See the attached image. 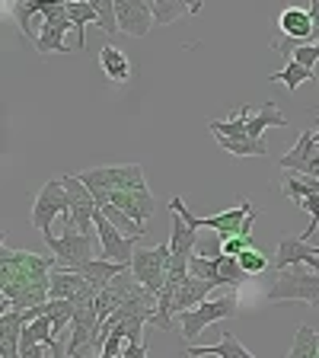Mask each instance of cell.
Instances as JSON below:
<instances>
[{"label": "cell", "instance_id": "cell-1", "mask_svg": "<svg viewBox=\"0 0 319 358\" xmlns=\"http://www.w3.org/2000/svg\"><path fill=\"white\" fill-rule=\"evenodd\" d=\"M170 208H172V215L182 217L192 231H201V227H205V231L221 234V240L253 237V224H255V217H259V211L253 208V201H249V199H243L237 208L221 211V215H211V217L192 215V208H186V201L179 199V195H172V199H170Z\"/></svg>", "mask_w": 319, "mask_h": 358}, {"label": "cell", "instance_id": "cell-2", "mask_svg": "<svg viewBox=\"0 0 319 358\" xmlns=\"http://www.w3.org/2000/svg\"><path fill=\"white\" fill-rule=\"evenodd\" d=\"M83 186L93 192L96 205H103L109 192H150L144 182L141 164H125V166H93V170L77 173Z\"/></svg>", "mask_w": 319, "mask_h": 358}, {"label": "cell", "instance_id": "cell-3", "mask_svg": "<svg viewBox=\"0 0 319 358\" xmlns=\"http://www.w3.org/2000/svg\"><path fill=\"white\" fill-rule=\"evenodd\" d=\"M239 313V301H237V291H227L221 298H208L205 304H198L195 310H186L179 313V327H182V336H186V343L192 345L211 323L217 320H233Z\"/></svg>", "mask_w": 319, "mask_h": 358}, {"label": "cell", "instance_id": "cell-4", "mask_svg": "<svg viewBox=\"0 0 319 358\" xmlns=\"http://www.w3.org/2000/svg\"><path fill=\"white\" fill-rule=\"evenodd\" d=\"M278 301H304L310 307H319V272L306 266L281 268L275 285L268 288V304H278Z\"/></svg>", "mask_w": 319, "mask_h": 358}, {"label": "cell", "instance_id": "cell-5", "mask_svg": "<svg viewBox=\"0 0 319 358\" xmlns=\"http://www.w3.org/2000/svg\"><path fill=\"white\" fill-rule=\"evenodd\" d=\"M170 240L160 246H150V250H138L131 259V275L144 285L147 291H154L156 298H160V291L166 285V266H170Z\"/></svg>", "mask_w": 319, "mask_h": 358}, {"label": "cell", "instance_id": "cell-6", "mask_svg": "<svg viewBox=\"0 0 319 358\" xmlns=\"http://www.w3.org/2000/svg\"><path fill=\"white\" fill-rule=\"evenodd\" d=\"M58 215H71V199H67L64 186H61V179H48L42 186V192L36 195V205H32V227L42 231L45 240H52V221Z\"/></svg>", "mask_w": 319, "mask_h": 358}, {"label": "cell", "instance_id": "cell-7", "mask_svg": "<svg viewBox=\"0 0 319 358\" xmlns=\"http://www.w3.org/2000/svg\"><path fill=\"white\" fill-rule=\"evenodd\" d=\"M67 29H74V22L67 16V3H42V32H38L36 52L48 55V52H61L67 55L71 45L64 42Z\"/></svg>", "mask_w": 319, "mask_h": 358}, {"label": "cell", "instance_id": "cell-8", "mask_svg": "<svg viewBox=\"0 0 319 358\" xmlns=\"http://www.w3.org/2000/svg\"><path fill=\"white\" fill-rule=\"evenodd\" d=\"M96 237H99V253H103V259H112V262H119V266L131 268V259H134V253H138L134 246L141 243V240L125 237L99 208H96Z\"/></svg>", "mask_w": 319, "mask_h": 358}, {"label": "cell", "instance_id": "cell-9", "mask_svg": "<svg viewBox=\"0 0 319 358\" xmlns=\"http://www.w3.org/2000/svg\"><path fill=\"white\" fill-rule=\"evenodd\" d=\"M96 240L99 237H83L74 227H64V237H52V240H45V243L52 246L54 259H58L54 268H64L83 259H96Z\"/></svg>", "mask_w": 319, "mask_h": 358}, {"label": "cell", "instance_id": "cell-10", "mask_svg": "<svg viewBox=\"0 0 319 358\" xmlns=\"http://www.w3.org/2000/svg\"><path fill=\"white\" fill-rule=\"evenodd\" d=\"M290 266H306L313 272H319V246H310L304 237H294V234H284L281 243H278V253L272 259V268L281 272Z\"/></svg>", "mask_w": 319, "mask_h": 358}, {"label": "cell", "instance_id": "cell-11", "mask_svg": "<svg viewBox=\"0 0 319 358\" xmlns=\"http://www.w3.org/2000/svg\"><path fill=\"white\" fill-rule=\"evenodd\" d=\"M48 298L52 301H71L74 307H83V304H93V301H96V291H93V285H89L87 278L74 275V272H64V268H54Z\"/></svg>", "mask_w": 319, "mask_h": 358}, {"label": "cell", "instance_id": "cell-12", "mask_svg": "<svg viewBox=\"0 0 319 358\" xmlns=\"http://www.w3.org/2000/svg\"><path fill=\"white\" fill-rule=\"evenodd\" d=\"M115 16H119V32L131 38H144L154 26L150 3H138V0H115Z\"/></svg>", "mask_w": 319, "mask_h": 358}, {"label": "cell", "instance_id": "cell-13", "mask_svg": "<svg viewBox=\"0 0 319 358\" xmlns=\"http://www.w3.org/2000/svg\"><path fill=\"white\" fill-rule=\"evenodd\" d=\"M103 205H115V208H121L131 221L144 224V227H147V221L156 215V199L150 192H109Z\"/></svg>", "mask_w": 319, "mask_h": 358}, {"label": "cell", "instance_id": "cell-14", "mask_svg": "<svg viewBox=\"0 0 319 358\" xmlns=\"http://www.w3.org/2000/svg\"><path fill=\"white\" fill-rule=\"evenodd\" d=\"M125 268L128 266H119V262H112V259H83V262H74V266H64V272H74V275L87 278V282L93 285V291L99 294V291H103L112 278H119Z\"/></svg>", "mask_w": 319, "mask_h": 358}, {"label": "cell", "instance_id": "cell-15", "mask_svg": "<svg viewBox=\"0 0 319 358\" xmlns=\"http://www.w3.org/2000/svg\"><path fill=\"white\" fill-rule=\"evenodd\" d=\"M214 291V285L211 282H201V278H195V275H188L186 282L179 285V291H176V304H172V313H186V310H195L198 304H205L208 301V294Z\"/></svg>", "mask_w": 319, "mask_h": 358}, {"label": "cell", "instance_id": "cell-16", "mask_svg": "<svg viewBox=\"0 0 319 358\" xmlns=\"http://www.w3.org/2000/svg\"><path fill=\"white\" fill-rule=\"evenodd\" d=\"M281 32L288 38H294V42L300 45H313V20H310V10L304 7H288L281 13Z\"/></svg>", "mask_w": 319, "mask_h": 358}, {"label": "cell", "instance_id": "cell-17", "mask_svg": "<svg viewBox=\"0 0 319 358\" xmlns=\"http://www.w3.org/2000/svg\"><path fill=\"white\" fill-rule=\"evenodd\" d=\"M205 355H214V358H255L233 333H223L221 343H214V345H188V358H205Z\"/></svg>", "mask_w": 319, "mask_h": 358}, {"label": "cell", "instance_id": "cell-18", "mask_svg": "<svg viewBox=\"0 0 319 358\" xmlns=\"http://www.w3.org/2000/svg\"><path fill=\"white\" fill-rule=\"evenodd\" d=\"M253 119L249 106H237L230 119H211L208 128L214 138H230V141H246V125Z\"/></svg>", "mask_w": 319, "mask_h": 358}, {"label": "cell", "instance_id": "cell-19", "mask_svg": "<svg viewBox=\"0 0 319 358\" xmlns=\"http://www.w3.org/2000/svg\"><path fill=\"white\" fill-rule=\"evenodd\" d=\"M67 16H71V22H74V32H77L74 52H83V45H87V26H89V22H93V26L99 22L96 0H93V3H87V0H71V3H67Z\"/></svg>", "mask_w": 319, "mask_h": 358}, {"label": "cell", "instance_id": "cell-20", "mask_svg": "<svg viewBox=\"0 0 319 358\" xmlns=\"http://www.w3.org/2000/svg\"><path fill=\"white\" fill-rule=\"evenodd\" d=\"M198 231H192L182 217H172V234H170V250H172V259H192L195 250H198Z\"/></svg>", "mask_w": 319, "mask_h": 358}, {"label": "cell", "instance_id": "cell-21", "mask_svg": "<svg viewBox=\"0 0 319 358\" xmlns=\"http://www.w3.org/2000/svg\"><path fill=\"white\" fill-rule=\"evenodd\" d=\"M284 125H288V119H284V112L278 109V103H265L253 119H249L246 138H249V141H262V131H265V128H284Z\"/></svg>", "mask_w": 319, "mask_h": 358}, {"label": "cell", "instance_id": "cell-22", "mask_svg": "<svg viewBox=\"0 0 319 358\" xmlns=\"http://www.w3.org/2000/svg\"><path fill=\"white\" fill-rule=\"evenodd\" d=\"M99 64H103L105 77L115 83H125L131 77V64H128V55L115 45H103V52H99Z\"/></svg>", "mask_w": 319, "mask_h": 358}, {"label": "cell", "instance_id": "cell-23", "mask_svg": "<svg viewBox=\"0 0 319 358\" xmlns=\"http://www.w3.org/2000/svg\"><path fill=\"white\" fill-rule=\"evenodd\" d=\"M281 192L294 201H304L310 195H319V179L316 176H300V173H288L281 179Z\"/></svg>", "mask_w": 319, "mask_h": 358}, {"label": "cell", "instance_id": "cell-24", "mask_svg": "<svg viewBox=\"0 0 319 358\" xmlns=\"http://www.w3.org/2000/svg\"><path fill=\"white\" fill-rule=\"evenodd\" d=\"M288 358H319V333L306 323L297 327V336H294V345H290Z\"/></svg>", "mask_w": 319, "mask_h": 358}, {"label": "cell", "instance_id": "cell-25", "mask_svg": "<svg viewBox=\"0 0 319 358\" xmlns=\"http://www.w3.org/2000/svg\"><path fill=\"white\" fill-rule=\"evenodd\" d=\"M268 80H272V83H284V87H288L290 93H294V90H297L300 83L316 80V74H313V71H306V67H300L294 58H288L284 71H278V74H268Z\"/></svg>", "mask_w": 319, "mask_h": 358}, {"label": "cell", "instance_id": "cell-26", "mask_svg": "<svg viewBox=\"0 0 319 358\" xmlns=\"http://www.w3.org/2000/svg\"><path fill=\"white\" fill-rule=\"evenodd\" d=\"M150 10H154L156 26H170V22H176L179 16H186L188 10L195 13V3L188 7V3H179V0H150Z\"/></svg>", "mask_w": 319, "mask_h": 358}, {"label": "cell", "instance_id": "cell-27", "mask_svg": "<svg viewBox=\"0 0 319 358\" xmlns=\"http://www.w3.org/2000/svg\"><path fill=\"white\" fill-rule=\"evenodd\" d=\"M42 20V3H29V0H22V3H13V20H16V26H20V32L26 38H29L32 45L38 42V36L32 32V20Z\"/></svg>", "mask_w": 319, "mask_h": 358}, {"label": "cell", "instance_id": "cell-28", "mask_svg": "<svg viewBox=\"0 0 319 358\" xmlns=\"http://www.w3.org/2000/svg\"><path fill=\"white\" fill-rule=\"evenodd\" d=\"M99 211H103V215L109 217V221L115 224L125 237H138V240L147 237V227H144V224H138V221H131V217H128L121 208H115V205H99Z\"/></svg>", "mask_w": 319, "mask_h": 358}, {"label": "cell", "instance_id": "cell-29", "mask_svg": "<svg viewBox=\"0 0 319 358\" xmlns=\"http://www.w3.org/2000/svg\"><path fill=\"white\" fill-rule=\"evenodd\" d=\"M217 144L233 157H268L265 141H249V138H246V141H230V138H217Z\"/></svg>", "mask_w": 319, "mask_h": 358}, {"label": "cell", "instance_id": "cell-30", "mask_svg": "<svg viewBox=\"0 0 319 358\" xmlns=\"http://www.w3.org/2000/svg\"><path fill=\"white\" fill-rule=\"evenodd\" d=\"M237 259H239V266H243V272H246L249 278H253V275H262L265 268H272V259H268V256L262 253V250H255V246L243 250V253H239Z\"/></svg>", "mask_w": 319, "mask_h": 358}, {"label": "cell", "instance_id": "cell-31", "mask_svg": "<svg viewBox=\"0 0 319 358\" xmlns=\"http://www.w3.org/2000/svg\"><path fill=\"white\" fill-rule=\"evenodd\" d=\"M96 10H99V29L105 36H115L119 32V16H115V0H96Z\"/></svg>", "mask_w": 319, "mask_h": 358}, {"label": "cell", "instance_id": "cell-32", "mask_svg": "<svg viewBox=\"0 0 319 358\" xmlns=\"http://www.w3.org/2000/svg\"><path fill=\"white\" fill-rule=\"evenodd\" d=\"M195 256H201V259H217V256H223V240H221V234H214V231H211V234H201Z\"/></svg>", "mask_w": 319, "mask_h": 358}, {"label": "cell", "instance_id": "cell-33", "mask_svg": "<svg viewBox=\"0 0 319 358\" xmlns=\"http://www.w3.org/2000/svg\"><path fill=\"white\" fill-rule=\"evenodd\" d=\"M290 58L297 61L300 67L313 71V64L319 61V45H300V48H294V55H290Z\"/></svg>", "mask_w": 319, "mask_h": 358}, {"label": "cell", "instance_id": "cell-34", "mask_svg": "<svg viewBox=\"0 0 319 358\" xmlns=\"http://www.w3.org/2000/svg\"><path fill=\"white\" fill-rule=\"evenodd\" d=\"M249 246H253V237H230V240H223V256H233V259H237Z\"/></svg>", "mask_w": 319, "mask_h": 358}, {"label": "cell", "instance_id": "cell-35", "mask_svg": "<svg viewBox=\"0 0 319 358\" xmlns=\"http://www.w3.org/2000/svg\"><path fill=\"white\" fill-rule=\"evenodd\" d=\"M121 358H147V345H144V343H125Z\"/></svg>", "mask_w": 319, "mask_h": 358}, {"label": "cell", "instance_id": "cell-36", "mask_svg": "<svg viewBox=\"0 0 319 358\" xmlns=\"http://www.w3.org/2000/svg\"><path fill=\"white\" fill-rule=\"evenodd\" d=\"M306 10H310V20H313V45H319V0H313Z\"/></svg>", "mask_w": 319, "mask_h": 358}, {"label": "cell", "instance_id": "cell-37", "mask_svg": "<svg viewBox=\"0 0 319 358\" xmlns=\"http://www.w3.org/2000/svg\"><path fill=\"white\" fill-rule=\"evenodd\" d=\"M119 358H121V355H119Z\"/></svg>", "mask_w": 319, "mask_h": 358}]
</instances>
